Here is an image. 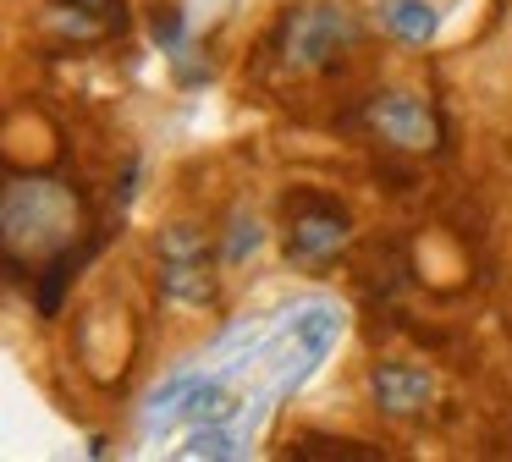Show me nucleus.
<instances>
[{
    "instance_id": "1",
    "label": "nucleus",
    "mask_w": 512,
    "mask_h": 462,
    "mask_svg": "<svg viewBox=\"0 0 512 462\" xmlns=\"http://www.w3.org/2000/svg\"><path fill=\"white\" fill-rule=\"evenodd\" d=\"M78 237H83V204L67 182H56V176H12L6 182V198H0V248H6L12 275L23 264L78 248Z\"/></svg>"
},
{
    "instance_id": "2",
    "label": "nucleus",
    "mask_w": 512,
    "mask_h": 462,
    "mask_svg": "<svg viewBox=\"0 0 512 462\" xmlns=\"http://www.w3.org/2000/svg\"><path fill=\"white\" fill-rule=\"evenodd\" d=\"M276 66L292 77H320L342 61L347 50H358V17L347 0H303L281 17L276 39Z\"/></svg>"
},
{
    "instance_id": "3",
    "label": "nucleus",
    "mask_w": 512,
    "mask_h": 462,
    "mask_svg": "<svg viewBox=\"0 0 512 462\" xmlns=\"http://www.w3.org/2000/svg\"><path fill=\"white\" fill-rule=\"evenodd\" d=\"M353 209L320 187H292L281 198V253L298 270H325L353 248Z\"/></svg>"
},
{
    "instance_id": "4",
    "label": "nucleus",
    "mask_w": 512,
    "mask_h": 462,
    "mask_svg": "<svg viewBox=\"0 0 512 462\" xmlns=\"http://www.w3.org/2000/svg\"><path fill=\"white\" fill-rule=\"evenodd\" d=\"M358 121H364L369 138L397 149V154H435L441 149V116L419 94H408V88H380V94H369Z\"/></svg>"
},
{
    "instance_id": "5",
    "label": "nucleus",
    "mask_w": 512,
    "mask_h": 462,
    "mask_svg": "<svg viewBox=\"0 0 512 462\" xmlns=\"http://www.w3.org/2000/svg\"><path fill=\"white\" fill-rule=\"evenodd\" d=\"M160 292L171 303H210L215 292V253L199 226L160 231Z\"/></svg>"
},
{
    "instance_id": "6",
    "label": "nucleus",
    "mask_w": 512,
    "mask_h": 462,
    "mask_svg": "<svg viewBox=\"0 0 512 462\" xmlns=\"http://www.w3.org/2000/svg\"><path fill=\"white\" fill-rule=\"evenodd\" d=\"M369 396L386 418L408 424V418H424L435 407V374L419 369V363H375L369 369Z\"/></svg>"
},
{
    "instance_id": "7",
    "label": "nucleus",
    "mask_w": 512,
    "mask_h": 462,
    "mask_svg": "<svg viewBox=\"0 0 512 462\" xmlns=\"http://www.w3.org/2000/svg\"><path fill=\"white\" fill-rule=\"evenodd\" d=\"M380 28L402 44H430L441 28V11L430 0H380Z\"/></svg>"
},
{
    "instance_id": "8",
    "label": "nucleus",
    "mask_w": 512,
    "mask_h": 462,
    "mask_svg": "<svg viewBox=\"0 0 512 462\" xmlns=\"http://www.w3.org/2000/svg\"><path fill=\"white\" fill-rule=\"evenodd\" d=\"M83 253L89 248H67V253H56V259H45L39 264V281H34V308L45 319H56L61 314V303H67V286H72V275H78V264H83Z\"/></svg>"
},
{
    "instance_id": "9",
    "label": "nucleus",
    "mask_w": 512,
    "mask_h": 462,
    "mask_svg": "<svg viewBox=\"0 0 512 462\" xmlns=\"http://www.w3.org/2000/svg\"><path fill=\"white\" fill-rule=\"evenodd\" d=\"M287 457H298V462H380L386 451H380V446H364V440L298 435V440H287Z\"/></svg>"
},
{
    "instance_id": "10",
    "label": "nucleus",
    "mask_w": 512,
    "mask_h": 462,
    "mask_svg": "<svg viewBox=\"0 0 512 462\" xmlns=\"http://www.w3.org/2000/svg\"><path fill=\"white\" fill-rule=\"evenodd\" d=\"M292 336L303 341L309 358H320V352L336 341V314H331V308H303V314L292 319Z\"/></svg>"
},
{
    "instance_id": "11",
    "label": "nucleus",
    "mask_w": 512,
    "mask_h": 462,
    "mask_svg": "<svg viewBox=\"0 0 512 462\" xmlns=\"http://www.w3.org/2000/svg\"><path fill=\"white\" fill-rule=\"evenodd\" d=\"M254 248H259V226H254V215H232V237H226V253H221V259H226V264H243Z\"/></svg>"
},
{
    "instance_id": "12",
    "label": "nucleus",
    "mask_w": 512,
    "mask_h": 462,
    "mask_svg": "<svg viewBox=\"0 0 512 462\" xmlns=\"http://www.w3.org/2000/svg\"><path fill=\"white\" fill-rule=\"evenodd\" d=\"M56 6H67V11H83V17H100L105 28H122V22H127L122 0H56Z\"/></svg>"
},
{
    "instance_id": "13",
    "label": "nucleus",
    "mask_w": 512,
    "mask_h": 462,
    "mask_svg": "<svg viewBox=\"0 0 512 462\" xmlns=\"http://www.w3.org/2000/svg\"><path fill=\"white\" fill-rule=\"evenodd\" d=\"M226 407H232V402H226L221 385H193V402H188V413H193V418H221Z\"/></svg>"
},
{
    "instance_id": "14",
    "label": "nucleus",
    "mask_w": 512,
    "mask_h": 462,
    "mask_svg": "<svg viewBox=\"0 0 512 462\" xmlns=\"http://www.w3.org/2000/svg\"><path fill=\"white\" fill-rule=\"evenodd\" d=\"M149 28H155V39L171 50V44H182V11L166 0V6H155V17H149Z\"/></svg>"
},
{
    "instance_id": "15",
    "label": "nucleus",
    "mask_w": 512,
    "mask_h": 462,
    "mask_svg": "<svg viewBox=\"0 0 512 462\" xmlns=\"http://www.w3.org/2000/svg\"><path fill=\"white\" fill-rule=\"evenodd\" d=\"M188 451H193V457H237V446H232V435H226V429H199Z\"/></svg>"
}]
</instances>
